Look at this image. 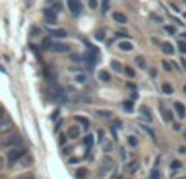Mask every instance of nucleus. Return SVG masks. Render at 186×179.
Instances as JSON below:
<instances>
[{"label": "nucleus", "mask_w": 186, "mask_h": 179, "mask_svg": "<svg viewBox=\"0 0 186 179\" xmlns=\"http://www.w3.org/2000/svg\"><path fill=\"white\" fill-rule=\"evenodd\" d=\"M25 155H26V150H25V148H21V147L11 148V150L8 151V155H7V163H8V166H13L15 163H17L20 158H23Z\"/></svg>", "instance_id": "f257e3e1"}, {"label": "nucleus", "mask_w": 186, "mask_h": 179, "mask_svg": "<svg viewBox=\"0 0 186 179\" xmlns=\"http://www.w3.org/2000/svg\"><path fill=\"white\" fill-rule=\"evenodd\" d=\"M67 7L72 15H80L82 13V4L78 0H67Z\"/></svg>", "instance_id": "f03ea898"}, {"label": "nucleus", "mask_w": 186, "mask_h": 179, "mask_svg": "<svg viewBox=\"0 0 186 179\" xmlns=\"http://www.w3.org/2000/svg\"><path fill=\"white\" fill-rule=\"evenodd\" d=\"M51 51H52V52H57V54H62V52L70 51V47H69V44H65V42H52Z\"/></svg>", "instance_id": "7ed1b4c3"}, {"label": "nucleus", "mask_w": 186, "mask_h": 179, "mask_svg": "<svg viewBox=\"0 0 186 179\" xmlns=\"http://www.w3.org/2000/svg\"><path fill=\"white\" fill-rule=\"evenodd\" d=\"M13 129V122H11L8 117H4L0 119V133H5V132H10Z\"/></svg>", "instance_id": "20e7f679"}, {"label": "nucleus", "mask_w": 186, "mask_h": 179, "mask_svg": "<svg viewBox=\"0 0 186 179\" xmlns=\"http://www.w3.org/2000/svg\"><path fill=\"white\" fill-rule=\"evenodd\" d=\"M20 143H21V138L18 137V135H13V137H10V138H7V140L2 142V147H10L11 145V147L15 148V147H18Z\"/></svg>", "instance_id": "39448f33"}, {"label": "nucleus", "mask_w": 186, "mask_h": 179, "mask_svg": "<svg viewBox=\"0 0 186 179\" xmlns=\"http://www.w3.org/2000/svg\"><path fill=\"white\" fill-rule=\"evenodd\" d=\"M175 111H176V114H178L180 119H185V117H186V108H185L183 103L175 101Z\"/></svg>", "instance_id": "423d86ee"}, {"label": "nucleus", "mask_w": 186, "mask_h": 179, "mask_svg": "<svg viewBox=\"0 0 186 179\" xmlns=\"http://www.w3.org/2000/svg\"><path fill=\"white\" fill-rule=\"evenodd\" d=\"M49 34L52 36V38H65V36H67V31H65V29L57 28V29H49Z\"/></svg>", "instance_id": "0eeeda50"}, {"label": "nucleus", "mask_w": 186, "mask_h": 179, "mask_svg": "<svg viewBox=\"0 0 186 179\" xmlns=\"http://www.w3.org/2000/svg\"><path fill=\"white\" fill-rule=\"evenodd\" d=\"M113 18H114V21H118V23H121V25H124L127 21V16L124 13H119V11H114L113 13Z\"/></svg>", "instance_id": "6e6552de"}, {"label": "nucleus", "mask_w": 186, "mask_h": 179, "mask_svg": "<svg viewBox=\"0 0 186 179\" xmlns=\"http://www.w3.org/2000/svg\"><path fill=\"white\" fill-rule=\"evenodd\" d=\"M162 51H163V52L165 54H173L175 52V47H173V44L172 42H162Z\"/></svg>", "instance_id": "1a4fd4ad"}, {"label": "nucleus", "mask_w": 186, "mask_h": 179, "mask_svg": "<svg viewBox=\"0 0 186 179\" xmlns=\"http://www.w3.org/2000/svg\"><path fill=\"white\" fill-rule=\"evenodd\" d=\"M119 49L124 51V52H129V51L134 49V46H132V42H129V41H121L119 42Z\"/></svg>", "instance_id": "9d476101"}, {"label": "nucleus", "mask_w": 186, "mask_h": 179, "mask_svg": "<svg viewBox=\"0 0 186 179\" xmlns=\"http://www.w3.org/2000/svg\"><path fill=\"white\" fill-rule=\"evenodd\" d=\"M160 111H162V114H163V119H165L167 122H172V121H173L172 111H170V109H165V108H160Z\"/></svg>", "instance_id": "9b49d317"}, {"label": "nucleus", "mask_w": 186, "mask_h": 179, "mask_svg": "<svg viewBox=\"0 0 186 179\" xmlns=\"http://www.w3.org/2000/svg\"><path fill=\"white\" fill-rule=\"evenodd\" d=\"M44 18L47 21H51V23H54V21H56V13H54L52 10H44Z\"/></svg>", "instance_id": "f8f14e48"}, {"label": "nucleus", "mask_w": 186, "mask_h": 179, "mask_svg": "<svg viewBox=\"0 0 186 179\" xmlns=\"http://www.w3.org/2000/svg\"><path fill=\"white\" fill-rule=\"evenodd\" d=\"M134 62L137 63V67H139V68H145V59H144V56H136Z\"/></svg>", "instance_id": "ddd939ff"}, {"label": "nucleus", "mask_w": 186, "mask_h": 179, "mask_svg": "<svg viewBox=\"0 0 186 179\" xmlns=\"http://www.w3.org/2000/svg\"><path fill=\"white\" fill-rule=\"evenodd\" d=\"M51 46H52V42H51V38H44V39H42V42H41L42 51H47V49L51 51Z\"/></svg>", "instance_id": "4468645a"}, {"label": "nucleus", "mask_w": 186, "mask_h": 179, "mask_svg": "<svg viewBox=\"0 0 186 179\" xmlns=\"http://www.w3.org/2000/svg\"><path fill=\"white\" fill-rule=\"evenodd\" d=\"M78 135H80V129L78 127H70L69 129V137L70 138H77Z\"/></svg>", "instance_id": "2eb2a0df"}, {"label": "nucleus", "mask_w": 186, "mask_h": 179, "mask_svg": "<svg viewBox=\"0 0 186 179\" xmlns=\"http://www.w3.org/2000/svg\"><path fill=\"white\" fill-rule=\"evenodd\" d=\"M141 113L144 114V117L149 121V122H150V121H152V113H150V109H147V106H142V108H141Z\"/></svg>", "instance_id": "dca6fc26"}, {"label": "nucleus", "mask_w": 186, "mask_h": 179, "mask_svg": "<svg viewBox=\"0 0 186 179\" xmlns=\"http://www.w3.org/2000/svg\"><path fill=\"white\" fill-rule=\"evenodd\" d=\"M162 91L165 93V95H172L173 93V86L170 83H163L162 85Z\"/></svg>", "instance_id": "f3484780"}, {"label": "nucleus", "mask_w": 186, "mask_h": 179, "mask_svg": "<svg viewBox=\"0 0 186 179\" xmlns=\"http://www.w3.org/2000/svg\"><path fill=\"white\" fill-rule=\"evenodd\" d=\"M100 80H103V81H109V80H111V75H109L106 70H101V72H100Z\"/></svg>", "instance_id": "a211bd4d"}, {"label": "nucleus", "mask_w": 186, "mask_h": 179, "mask_svg": "<svg viewBox=\"0 0 186 179\" xmlns=\"http://www.w3.org/2000/svg\"><path fill=\"white\" fill-rule=\"evenodd\" d=\"M123 70H124V73H126L129 78H134V77H136V72H134L132 68H131V67H124Z\"/></svg>", "instance_id": "6ab92c4d"}, {"label": "nucleus", "mask_w": 186, "mask_h": 179, "mask_svg": "<svg viewBox=\"0 0 186 179\" xmlns=\"http://www.w3.org/2000/svg\"><path fill=\"white\" fill-rule=\"evenodd\" d=\"M17 179H36V176L33 173H25V174H20Z\"/></svg>", "instance_id": "aec40b11"}, {"label": "nucleus", "mask_w": 186, "mask_h": 179, "mask_svg": "<svg viewBox=\"0 0 186 179\" xmlns=\"http://www.w3.org/2000/svg\"><path fill=\"white\" fill-rule=\"evenodd\" d=\"M109 10V0H101V11L106 13Z\"/></svg>", "instance_id": "412c9836"}, {"label": "nucleus", "mask_w": 186, "mask_h": 179, "mask_svg": "<svg viewBox=\"0 0 186 179\" xmlns=\"http://www.w3.org/2000/svg\"><path fill=\"white\" fill-rule=\"evenodd\" d=\"M111 67L114 68L116 72H123V67H121V63L118 62V60H113V62H111Z\"/></svg>", "instance_id": "4be33fe9"}, {"label": "nucleus", "mask_w": 186, "mask_h": 179, "mask_svg": "<svg viewBox=\"0 0 186 179\" xmlns=\"http://www.w3.org/2000/svg\"><path fill=\"white\" fill-rule=\"evenodd\" d=\"M170 166H172V169H173V171H176V169H180V168H181V161H180V160H173V161H172V165H170Z\"/></svg>", "instance_id": "5701e85b"}, {"label": "nucleus", "mask_w": 186, "mask_h": 179, "mask_svg": "<svg viewBox=\"0 0 186 179\" xmlns=\"http://www.w3.org/2000/svg\"><path fill=\"white\" fill-rule=\"evenodd\" d=\"M75 119H77V121H78V122H80V124H83V127H85V129H88V126H90V122H88V119H85V117H80V116H77V117H75Z\"/></svg>", "instance_id": "b1692460"}, {"label": "nucleus", "mask_w": 186, "mask_h": 179, "mask_svg": "<svg viewBox=\"0 0 186 179\" xmlns=\"http://www.w3.org/2000/svg\"><path fill=\"white\" fill-rule=\"evenodd\" d=\"M127 142H129L131 147H136L137 143H139V140H137V137H134V135H129V138H127Z\"/></svg>", "instance_id": "393cba45"}, {"label": "nucleus", "mask_w": 186, "mask_h": 179, "mask_svg": "<svg viewBox=\"0 0 186 179\" xmlns=\"http://www.w3.org/2000/svg\"><path fill=\"white\" fill-rule=\"evenodd\" d=\"M178 49L181 54H186V41H180L178 42Z\"/></svg>", "instance_id": "a878e982"}, {"label": "nucleus", "mask_w": 186, "mask_h": 179, "mask_svg": "<svg viewBox=\"0 0 186 179\" xmlns=\"http://www.w3.org/2000/svg\"><path fill=\"white\" fill-rule=\"evenodd\" d=\"M95 38L98 39V41H103V39H105V29H98L96 34H95Z\"/></svg>", "instance_id": "bb28decb"}, {"label": "nucleus", "mask_w": 186, "mask_h": 179, "mask_svg": "<svg viewBox=\"0 0 186 179\" xmlns=\"http://www.w3.org/2000/svg\"><path fill=\"white\" fill-rule=\"evenodd\" d=\"M96 114H98V116H101V117H106V119L113 116V114L109 113V111H96Z\"/></svg>", "instance_id": "cd10ccee"}, {"label": "nucleus", "mask_w": 186, "mask_h": 179, "mask_svg": "<svg viewBox=\"0 0 186 179\" xmlns=\"http://www.w3.org/2000/svg\"><path fill=\"white\" fill-rule=\"evenodd\" d=\"M83 142H85V145H87V147H91V145H93V135H87Z\"/></svg>", "instance_id": "c85d7f7f"}, {"label": "nucleus", "mask_w": 186, "mask_h": 179, "mask_svg": "<svg viewBox=\"0 0 186 179\" xmlns=\"http://www.w3.org/2000/svg\"><path fill=\"white\" fill-rule=\"evenodd\" d=\"M127 168H129V171H131V173L137 171V161H136V160H134V161H131V163H129V166H127Z\"/></svg>", "instance_id": "c756f323"}, {"label": "nucleus", "mask_w": 186, "mask_h": 179, "mask_svg": "<svg viewBox=\"0 0 186 179\" xmlns=\"http://www.w3.org/2000/svg\"><path fill=\"white\" fill-rule=\"evenodd\" d=\"M150 179H160V173H158V169H152Z\"/></svg>", "instance_id": "7c9ffc66"}, {"label": "nucleus", "mask_w": 186, "mask_h": 179, "mask_svg": "<svg viewBox=\"0 0 186 179\" xmlns=\"http://www.w3.org/2000/svg\"><path fill=\"white\" fill-rule=\"evenodd\" d=\"M132 108H134V106H132V101H126V103H124V109H126V111H129V113H131V111H132Z\"/></svg>", "instance_id": "2f4dec72"}, {"label": "nucleus", "mask_w": 186, "mask_h": 179, "mask_svg": "<svg viewBox=\"0 0 186 179\" xmlns=\"http://www.w3.org/2000/svg\"><path fill=\"white\" fill-rule=\"evenodd\" d=\"M142 129H144V130H145V132H147V133H149V135H150V137H152V140H155V133H154V132H152V130H150V129H149V127H147V126H142Z\"/></svg>", "instance_id": "473e14b6"}, {"label": "nucleus", "mask_w": 186, "mask_h": 179, "mask_svg": "<svg viewBox=\"0 0 186 179\" xmlns=\"http://www.w3.org/2000/svg\"><path fill=\"white\" fill-rule=\"evenodd\" d=\"M75 80L78 81V83H85V81H87V77H85V75H77V77H75Z\"/></svg>", "instance_id": "72a5a7b5"}, {"label": "nucleus", "mask_w": 186, "mask_h": 179, "mask_svg": "<svg viewBox=\"0 0 186 179\" xmlns=\"http://www.w3.org/2000/svg\"><path fill=\"white\" fill-rule=\"evenodd\" d=\"M150 18L154 21H157V23H162V16H158V15H155V13H150Z\"/></svg>", "instance_id": "f704fd0d"}, {"label": "nucleus", "mask_w": 186, "mask_h": 179, "mask_svg": "<svg viewBox=\"0 0 186 179\" xmlns=\"http://www.w3.org/2000/svg\"><path fill=\"white\" fill-rule=\"evenodd\" d=\"M88 4H90V8H93V10L98 7V2H96V0H88Z\"/></svg>", "instance_id": "c9c22d12"}, {"label": "nucleus", "mask_w": 186, "mask_h": 179, "mask_svg": "<svg viewBox=\"0 0 186 179\" xmlns=\"http://www.w3.org/2000/svg\"><path fill=\"white\" fill-rule=\"evenodd\" d=\"M162 63H163V68H165L167 72L172 70V65H170V62H167V60H165V62H162Z\"/></svg>", "instance_id": "e433bc0d"}, {"label": "nucleus", "mask_w": 186, "mask_h": 179, "mask_svg": "<svg viewBox=\"0 0 186 179\" xmlns=\"http://www.w3.org/2000/svg\"><path fill=\"white\" fill-rule=\"evenodd\" d=\"M85 174H87L85 169H78V171H77V178H82V176H85Z\"/></svg>", "instance_id": "4c0bfd02"}, {"label": "nucleus", "mask_w": 186, "mask_h": 179, "mask_svg": "<svg viewBox=\"0 0 186 179\" xmlns=\"http://www.w3.org/2000/svg\"><path fill=\"white\" fill-rule=\"evenodd\" d=\"M165 29L170 33V34H175V28H173V26H165Z\"/></svg>", "instance_id": "58836bf2"}, {"label": "nucleus", "mask_w": 186, "mask_h": 179, "mask_svg": "<svg viewBox=\"0 0 186 179\" xmlns=\"http://www.w3.org/2000/svg\"><path fill=\"white\" fill-rule=\"evenodd\" d=\"M70 59L74 60V62H80V60H82V57H80V56H72Z\"/></svg>", "instance_id": "ea45409f"}, {"label": "nucleus", "mask_w": 186, "mask_h": 179, "mask_svg": "<svg viewBox=\"0 0 186 179\" xmlns=\"http://www.w3.org/2000/svg\"><path fill=\"white\" fill-rule=\"evenodd\" d=\"M149 72H150V77H152V78H155V77H157V70H155V68H150Z\"/></svg>", "instance_id": "a19ab883"}, {"label": "nucleus", "mask_w": 186, "mask_h": 179, "mask_svg": "<svg viewBox=\"0 0 186 179\" xmlns=\"http://www.w3.org/2000/svg\"><path fill=\"white\" fill-rule=\"evenodd\" d=\"M4 166H5V161H4V158H2V156H0V171H2V169H4Z\"/></svg>", "instance_id": "79ce46f5"}, {"label": "nucleus", "mask_w": 186, "mask_h": 179, "mask_svg": "<svg viewBox=\"0 0 186 179\" xmlns=\"http://www.w3.org/2000/svg\"><path fill=\"white\" fill-rule=\"evenodd\" d=\"M121 158H123V160H126V151H124L123 148H121Z\"/></svg>", "instance_id": "37998d69"}, {"label": "nucleus", "mask_w": 186, "mask_h": 179, "mask_svg": "<svg viewBox=\"0 0 186 179\" xmlns=\"http://www.w3.org/2000/svg\"><path fill=\"white\" fill-rule=\"evenodd\" d=\"M114 126L116 127H121V126H123V122H121V121H114Z\"/></svg>", "instance_id": "c03bdc74"}, {"label": "nucleus", "mask_w": 186, "mask_h": 179, "mask_svg": "<svg viewBox=\"0 0 186 179\" xmlns=\"http://www.w3.org/2000/svg\"><path fill=\"white\" fill-rule=\"evenodd\" d=\"M4 117H5V111L4 109H0V119H4Z\"/></svg>", "instance_id": "a18cd8bd"}, {"label": "nucleus", "mask_w": 186, "mask_h": 179, "mask_svg": "<svg viewBox=\"0 0 186 179\" xmlns=\"http://www.w3.org/2000/svg\"><path fill=\"white\" fill-rule=\"evenodd\" d=\"M173 127H175V130H180V129H181V126H180L178 122H176V124H173Z\"/></svg>", "instance_id": "49530a36"}, {"label": "nucleus", "mask_w": 186, "mask_h": 179, "mask_svg": "<svg viewBox=\"0 0 186 179\" xmlns=\"http://www.w3.org/2000/svg\"><path fill=\"white\" fill-rule=\"evenodd\" d=\"M126 86H127V88H131V90H137V88H136V86H134V85H131V83H127V85H126Z\"/></svg>", "instance_id": "de8ad7c7"}, {"label": "nucleus", "mask_w": 186, "mask_h": 179, "mask_svg": "<svg viewBox=\"0 0 186 179\" xmlns=\"http://www.w3.org/2000/svg\"><path fill=\"white\" fill-rule=\"evenodd\" d=\"M181 38H183V39H186V33H183V34H181Z\"/></svg>", "instance_id": "09e8293b"}, {"label": "nucleus", "mask_w": 186, "mask_h": 179, "mask_svg": "<svg viewBox=\"0 0 186 179\" xmlns=\"http://www.w3.org/2000/svg\"><path fill=\"white\" fill-rule=\"evenodd\" d=\"M183 91H185V93H186V85H185V86H183Z\"/></svg>", "instance_id": "8fccbe9b"}, {"label": "nucleus", "mask_w": 186, "mask_h": 179, "mask_svg": "<svg viewBox=\"0 0 186 179\" xmlns=\"http://www.w3.org/2000/svg\"><path fill=\"white\" fill-rule=\"evenodd\" d=\"M116 179H123V176H118V178H116Z\"/></svg>", "instance_id": "3c124183"}, {"label": "nucleus", "mask_w": 186, "mask_h": 179, "mask_svg": "<svg viewBox=\"0 0 186 179\" xmlns=\"http://www.w3.org/2000/svg\"><path fill=\"white\" fill-rule=\"evenodd\" d=\"M180 179H185V178H180Z\"/></svg>", "instance_id": "603ef678"}]
</instances>
